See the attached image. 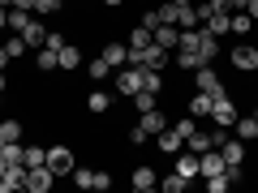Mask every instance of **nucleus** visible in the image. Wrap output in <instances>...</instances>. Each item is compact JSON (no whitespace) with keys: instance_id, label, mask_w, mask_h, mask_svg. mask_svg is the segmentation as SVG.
<instances>
[{"instance_id":"nucleus-1","label":"nucleus","mask_w":258,"mask_h":193,"mask_svg":"<svg viewBox=\"0 0 258 193\" xmlns=\"http://www.w3.org/2000/svg\"><path fill=\"white\" fill-rule=\"evenodd\" d=\"M181 47L198 52V60H203V64H211L215 56H220V35H211L207 26H198V30H181Z\"/></svg>"},{"instance_id":"nucleus-2","label":"nucleus","mask_w":258,"mask_h":193,"mask_svg":"<svg viewBox=\"0 0 258 193\" xmlns=\"http://www.w3.org/2000/svg\"><path fill=\"white\" fill-rule=\"evenodd\" d=\"M112 82H116V94L134 99L142 90V82H147V69L142 64H120V69H112Z\"/></svg>"},{"instance_id":"nucleus-3","label":"nucleus","mask_w":258,"mask_h":193,"mask_svg":"<svg viewBox=\"0 0 258 193\" xmlns=\"http://www.w3.org/2000/svg\"><path fill=\"white\" fill-rule=\"evenodd\" d=\"M47 167H52V176L60 180V176H74V150L69 146H47Z\"/></svg>"},{"instance_id":"nucleus-4","label":"nucleus","mask_w":258,"mask_h":193,"mask_svg":"<svg viewBox=\"0 0 258 193\" xmlns=\"http://www.w3.org/2000/svg\"><path fill=\"white\" fill-rule=\"evenodd\" d=\"M194 82H198V90H207V94H215V99H220V94H228V86L220 82V73H215L211 64H198V69H194Z\"/></svg>"},{"instance_id":"nucleus-5","label":"nucleus","mask_w":258,"mask_h":193,"mask_svg":"<svg viewBox=\"0 0 258 193\" xmlns=\"http://www.w3.org/2000/svg\"><path fill=\"white\" fill-rule=\"evenodd\" d=\"M232 69L254 73V69H258V47L254 43H232Z\"/></svg>"},{"instance_id":"nucleus-6","label":"nucleus","mask_w":258,"mask_h":193,"mask_svg":"<svg viewBox=\"0 0 258 193\" xmlns=\"http://www.w3.org/2000/svg\"><path fill=\"white\" fill-rule=\"evenodd\" d=\"M52 180H56V176H52V167H47V163L26 167V193H47V189H52Z\"/></svg>"},{"instance_id":"nucleus-7","label":"nucleus","mask_w":258,"mask_h":193,"mask_svg":"<svg viewBox=\"0 0 258 193\" xmlns=\"http://www.w3.org/2000/svg\"><path fill=\"white\" fill-rule=\"evenodd\" d=\"M237 116H241L237 103H232L228 94H220V99H215V108H211V120H215V125H224V129H232V125H237Z\"/></svg>"},{"instance_id":"nucleus-8","label":"nucleus","mask_w":258,"mask_h":193,"mask_svg":"<svg viewBox=\"0 0 258 193\" xmlns=\"http://www.w3.org/2000/svg\"><path fill=\"white\" fill-rule=\"evenodd\" d=\"M155 150H159V155H181V150H185V138H181V133H176V129H164V133H155Z\"/></svg>"},{"instance_id":"nucleus-9","label":"nucleus","mask_w":258,"mask_h":193,"mask_svg":"<svg viewBox=\"0 0 258 193\" xmlns=\"http://www.w3.org/2000/svg\"><path fill=\"white\" fill-rule=\"evenodd\" d=\"M224 167H228V163H224V155H220V150H215V146L198 155V176H203V180H207V176H220Z\"/></svg>"},{"instance_id":"nucleus-10","label":"nucleus","mask_w":258,"mask_h":193,"mask_svg":"<svg viewBox=\"0 0 258 193\" xmlns=\"http://www.w3.org/2000/svg\"><path fill=\"white\" fill-rule=\"evenodd\" d=\"M176 26H181V30H198V26H203L198 0H194V5H176Z\"/></svg>"},{"instance_id":"nucleus-11","label":"nucleus","mask_w":258,"mask_h":193,"mask_svg":"<svg viewBox=\"0 0 258 193\" xmlns=\"http://www.w3.org/2000/svg\"><path fill=\"white\" fill-rule=\"evenodd\" d=\"M129 184H134L138 193H151V189L159 184V176H155V167H147V163H142V167H134V176H129Z\"/></svg>"},{"instance_id":"nucleus-12","label":"nucleus","mask_w":258,"mask_h":193,"mask_svg":"<svg viewBox=\"0 0 258 193\" xmlns=\"http://www.w3.org/2000/svg\"><path fill=\"white\" fill-rule=\"evenodd\" d=\"M151 43H159V47H181V26H155L151 30Z\"/></svg>"},{"instance_id":"nucleus-13","label":"nucleus","mask_w":258,"mask_h":193,"mask_svg":"<svg viewBox=\"0 0 258 193\" xmlns=\"http://www.w3.org/2000/svg\"><path fill=\"white\" fill-rule=\"evenodd\" d=\"M211 108H215V94H207V90H194V99H189V116H194V120L211 116Z\"/></svg>"},{"instance_id":"nucleus-14","label":"nucleus","mask_w":258,"mask_h":193,"mask_svg":"<svg viewBox=\"0 0 258 193\" xmlns=\"http://www.w3.org/2000/svg\"><path fill=\"white\" fill-rule=\"evenodd\" d=\"M138 125L155 138V133H164V129H168V120H164V112H159V108H151V112H138Z\"/></svg>"},{"instance_id":"nucleus-15","label":"nucleus","mask_w":258,"mask_h":193,"mask_svg":"<svg viewBox=\"0 0 258 193\" xmlns=\"http://www.w3.org/2000/svg\"><path fill=\"white\" fill-rule=\"evenodd\" d=\"M99 56L112 64V69H120V64H129V43H103Z\"/></svg>"},{"instance_id":"nucleus-16","label":"nucleus","mask_w":258,"mask_h":193,"mask_svg":"<svg viewBox=\"0 0 258 193\" xmlns=\"http://www.w3.org/2000/svg\"><path fill=\"white\" fill-rule=\"evenodd\" d=\"M203 26L211 30V35H220V39H224V35H228V30H232V13H211V18H207Z\"/></svg>"},{"instance_id":"nucleus-17","label":"nucleus","mask_w":258,"mask_h":193,"mask_svg":"<svg viewBox=\"0 0 258 193\" xmlns=\"http://www.w3.org/2000/svg\"><path fill=\"white\" fill-rule=\"evenodd\" d=\"M232 129H237L241 142H254L258 138V116H237V125H232Z\"/></svg>"},{"instance_id":"nucleus-18","label":"nucleus","mask_w":258,"mask_h":193,"mask_svg":"<svg viewBox=\"0 0 258 193\" xmlns=\"http://www.w3.org/2000/svg\"><path fill=\"white\" fill-rule=\"evenodd\" d=\"M35 64H39V73H56V69H60V56H56L52 47H39Z\"/></svg>"},{"instance_id":"nucleus-19","label":"nucleus","mask_w":258,"mask_h":193,"mask_svg":"<svg viewBox=\"0 0 258 193\" xmlns=\"http://www.w3.org/2000/svg\"><path fill=\"white\" fill-rule=\"evenodd\" d=\"M56 56H60V69H82V52H78V43H64Z\"/></svg>"},{"instance_id":"nucleus-20","label":"nucleus","mask_w":258,"mask_h":193,"mask_svg":"<svg viewBox=\"0 0 258 193\" xmlns=\"http://www.w3.org/2000/svg\"><path fill=\"white\" fill-rule=\"evenodd\" d=\"M176 172L194 180V176H198V155H194V150H181V155H176Z\"/></svg>"},{"instance_id":"nucleus-21","label":"nucleus","mask_w":258,"mask_h":193,"mask_svg":"<svg viewBox=\"0 0 258 193\" xmlns=\"http://www.w3.org/2000/svg\"><path fill=\"white\" fill-rule=\"evenodd\" d=\"M22 39H26V47H43V39H47V30L39 26L35 18H30V22H26V30H22Z\"/></svg>"},{"instance_id":"nucleus-22","label":"nucleus","mask_w":258,"mask_h":193,"mask_svg":"<svg viewBox=\"0 0 258 193\" xmlns=\"http://www.w3.org/2000/svg\"><path fill=\"white\" fill-rule=\"evenodd\" d=\"M159 184H164V193H185V189H189V176H181V172L172 167V172H168Z\"/></svg>"},{"instance_id":"nucleus-23","label":"nucleus","mask_w":258,"mask_h":193,"mask_svg":"<svg viewBox=\"0 0 258 193\" xmlns=\"http://www.w3.org/2000/svg\"><path fill=\"white\" fill-rule=\"evenodd\" d=\"M185 150H194V155H203V150H211V133H203V129H194L189 138H185Z\"/></svg>"},{"instance_id":"nucleus-24","label":"nucleus","mask_w":258,"mask_h":193,"mask_svg":"<svg viewBox=\"0 0 258 193\" xmlns=\"http://www.w3.org/2000/svg\"><path fill=\"white\" fill-rule=\"evenodd\" d=\"M0 142H22V120H0Z\"/></svg>"},{"instance_id":"nucleus-25","label":"nucleus","mask_w":258,"mask_h":193,"mask_svg":"<svg viewBox=\"0 0 258 193\" xmlns=\"http://www.w3.org/2000/svg\"><path fill=\"white\" fill-rule=\"evenodd\" d=\"M249 30H254V18H249L245 9H237L232 13V35H249Z\"/></svg>"},{"instance_id":"nucleus-26","label":"nucleus","mask_w":258,"mask_h":193,"mask_svg":"<svg viewBox=\"0 0 258 193\" xmlns=\"http://www.w3.org/2000/svg\"><path fill=\"white\" fill-rule=\"evenodd\" d=\"M134 108H138V112L159 108V94H155V90H138V94H134Z\"/></svg>"},{"instance_id":"nucleus-27","label":"nucleus","mask_w":258,"mask_h":193,"mask_svg":"<svg viewBox=\"0 0 258 193\" xmlns=\"http://www.w3.org/2000/svg\"><path fill=\"white\" fill-rule=\"evenodd\" d=\"M26 22H30V9H9V30H13V35H22Z\"/></svg>"},{"instance_id":"nucleus-28","label":"nucleus","mask_w":258,"mask_h":193,"mask_svg":"<svg viewBox=\"0 0 258 193\" xmlns=\"http://www.w3.org/2000/svg\"><path fill=\"white\" fill-rule=\"evenodd\" d=\"M86 73H91V77H95V82H99V77H112V64H108V60H103V56H95V60H91V64H86Z\"/></svg>"},{"instance_id":"nucleus-29","label":"nucleus","mask_w":258,"mask_h":193,"mask_svg":"<svg viewBox=\"0 0 258 193\" xmlns=\"http://www.w3.org/2000/svg\"><path fill=\"white\" fill-rule=\"evenodd\" d=\"M176 64H181V69H189V73H194V69H198V64H203V60H198V52H189V47H176Z\"/></svg>"},{"instance_id":"nucleus-30","label":"nucleus","mask_w":258,"mask_h":193,"mask_svg":"<svg viewBox=\"0 0 258 193\" xmlns=\"http://www.w3.org/2000/svg\"><path fill=\"white\" fill-rule=\"evenodd\" d=\"M74 184L78 189H95V167H74Z\"/></svg>"},{"instance_id":"nucleus-31","label":"nucleus","mask_w":258,"mask_h":193,"mask_svg":"<svg viewBox=\"0 0 258 193\" xmlns=\"http://www.w3.org/2000/svg\"><path fill=\"white\" fill-rule=\"evenodd\" d=\"M228 189H232L228 172H220V176H207V193H228Z\"/></svg>"},{"instance_id":"nucleus-32","label":"nucleus","mask_w":258,"mask_h":193,"mask_svg":"<svg viewBox=\"0 0 258 193\" xmlns=\"http://www.w3.org/2000/svg\"><path fill=\"white\" fill-rule=\"evenodd\" d=\"M86 108H91V112H108V108H112V99H108L103 90H91V94H86Z\"/></svg>"},{"instance_id":"nucleus-33","label":"nucleus","mask_w":258,"mask_h":193,"mask_svg":"<svg viewBox=\"0 0 258 193\" xmlns=\"http://www.w3.org/2000/svg\"><path fill=\"white\" fill-rule=\"evenodd\" d=\"M129 47H151V30L147 26H134V30H129Z\"/></svg>"},{"instance_id":"nucleus-34","label":"nucleus","mask_w":258,"mask_h":193,"mask_svg":"<svg viewBox=\"0 0 258 193\" xmlns=\"http://www.w3.org/2000/svg\"><path fill=\"white\" fill-rule=\"evenodd\" d=\"M5 52H9V56H13V60H22V56H26V52H30V47H26V39H22V35H13V39H9V43H5Z\"/></svg>"},{"instance_id":"nucleus-35","label":"nucleus","mask_w":258,"mask_h":193,"mask_svg":"<svg viewBox=\"0 0 258 193\" xmlns=\"http://www.w3.org/2000/svg\"><path fill=\"white\" fill-rule=\"evenodd\" d=\"M47 163V146H26V167H39Z\"/></svg>"},{"instance_id":"nucleus-36","label":"nucleus","mask_w":258,"mask_h":193,"mask_svg":"<svg viewBox=\"0 0 258 193\" xmlns=\"http://www.w3.org/2000/svg\"><path fill=\"white\" fill-rule=\"evenodd\" d=\"M159 9V22H164V26H176V5L172 0H168V5H155Z\"/></svg>"},{"instance_id":"nucleus-37","label":"nucleus","mask_w":258,"mask_h":193,"mask_svg":"<svg viewBox=\"0 0 258 193\" xmlns=\"http://www.w3.org/2000/svg\"><path fill=\"white\" fill-rule=\"evenodd\" d=\"M35 13L39 18H52V13H60V5L56 0H35Z\"/></svg>"},{"instance_id":"nucleus-38","label":"nucleus","mask_w":258,"mask_h":193,"mask_svg":"<svg viewBox=\"0 0 258 193\" xmlns=\"http://www.w3.org/2000/svg\"><path fill=\"white\" fill-rule=\"evenodd\" d=\"M176 133H181V138H189V133H194V129H198V120H194V116H181V120H176Z\"/></svg>"},{"instance_id":"nucleus-39","label":"nucleus","mask_w":258,"mask_h":193,"mask_svg":"<svg viewBox=\"0 0 258 193\" xmlns=\"http://www.w3.org/2000/svg\"><path fill=\"white\" fill-rule=\"evenodd\" d=\"M129 142H134V146H147V142H151V133H147L142 125H134V129H129Z\"/></svg>"},{"instance_id":"nucleus-40","label":"nucleus","mask_w":258,"mask_h":193,"mask_svg":"<svg viewBox=\"0 0 258 193\" xmlns=\"http://www.w3.org/2000/svg\"><path fill=\"white\" fill-rule=\"evenodd\" d=\"M138 26H147V30L164 26V22H159V9H147V13H142V22H138Z\"/></svg>"},{"instance_id":"nucleus-41","label":"nucleus","mask_w":258,"mask_h":193,"mask_svg":"<svg viewBox=\"0 0 258 193\" xmlns=\"http://www.w3.org/2000/svg\"><path fill=\"white\" fill-rule=\"evenodd\" d=\"M64 43H69V39H64V35H47V39H43V47H52V52H60Z\"/></svg>"},{"instance_id":"nucleus-42","label":"nucleus","mask_w":258,"mask_h":193,"mask_svg":"<svg viewBox=\"0 0 258 193\" xmlns=\"http://www.w3.org/2000/svg\"><path fill=\"white\" fill-rule=\"evenodd\" d=\"M108 184H112V176H108V172H95V189L103 193V189H108Z\"/></svg>"},{"instance_id":"nucleus-43","label":"nucleus","mask_w":258,"mask_h":193,"mask_svg":"<svg viewBox=\"0 0 258 193\" xmlns=\"http://www.w3.org/2000/svg\"><path fill=\"white\" fill-rule=\"evenodd\" d=\"M9 60H13V56L5 52V43H0V73H5V64H9Z\"/></svg>"},{"instance_id":"nucleus-44","label":"nucleus","mask_w":258,"mask_h":193,"mask_svg":"<svg viewBox=\"0 0 258 193\" xmlns=\"http://www.w3.org/2000/svg\"><path fill=\"white\" fill-rule=\"evenodd\" d=\"M245 13H249L254 22H258V0H249V5H245Z\"/></svg>"},{"instance_id":"nucleus-45","label":"nucleus","mask_w":258,"mask_h":193,"mask_svg":"<svg viewBox=\"0 0 258 193\" xmlns=\"http://www.w3.org/2000/svg\"><path fill=\"white\" fill-rule=\"evenodd\" d=\"M5 26H9V9H0V30H5Z\"/></svg>"},{"instance_id":"nucleus-46","label":"nucleus","mask_w":258,"mask_h":193,"mask_svg":"<svg viewBox=\"0 0 258 193\" xmlns=\"http://www.w3.org/2000/svg\"><path fill=\"white\" fill-rule=\"evenodd\" d=\"M103 5H108V9H120V5H125V0H103Z\"/></svg>"},{"instance_id":"nucleus-47","label":"nucleus","mask_w":258,"mask_h":193,"mask_svg":"<svg viewBox=\"0 0 258 193\" xmlns=\"http://www.w3.org/2000/svg\"><path fill=\"white\" fill-rule=\"evenodd\" d=\"M5 86H9V82H5V73H0V99H5Z\"/></svg>"},{"instance_id":"nucleus-48","label":"nucleus","mask_w":258,"mask_h":193,"mask_svg":"<svg viewBox=\"0 0 258 193\" xmlns=\"http://www.w3.org/2000/svg\"><path fill=\"white\" fill-rule=\"evenodd\" d=\"M172 5H194V0H172Z\"/></svg>"},{"instance_id":"nucleus-49","label":"nucleus","mask_w":258,"mask_h":193,"mask_svg":"<svg viewBox=\"0 0 258 193\" xmlns=\"http://www.w3.org/2000/svg\"><path fill=\"white\" fill-rule=\"evenodd\" d=\"M56 5H60V9H64V0H56Z\"/></svg>"},{"instance_id":"nucleus-50","label":"nucleus","mask_w":258,"mask_h":193,"mask_svg":"<svg viewBox=\"0 0 258 193\" xmlns=\"http://www.w3.org/2000/svg\"><path fill=\"white\" fill-rule=\"evenodd\" d=\"M254 47H258V43H254Z\"/></svg>"}]
</instances>
